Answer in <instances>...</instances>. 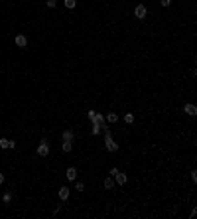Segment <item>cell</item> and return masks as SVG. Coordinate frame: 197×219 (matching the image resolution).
Masks as SVG:
<instances>
[{"label": "cell", "instance_id": "6da1fadb", "mask_svg": "<svg viewBox=\"0 0 197 219\" xmlns=\"http://www.w3.org/2000/svg\"><path fill=\"white\" fill-rule=\"evenodd\" d=\"M47 154H49V142H47V140H41V142H40V146H38V156L45 158Z\"/></svg>", "mask_w": 197, "mask_h": 219}, {"label": "cell", "instance_id": "7a4b0ae2", "mask_svg": "<svg viewBox=\"0 0 197 219\" xmlns=\"http://www.w3.org/2000/svg\"><path fill=\"white\" fill-rule=\"evenodd\" d=\"M105 144H106V150H109V152H116V150H118V144L113 140V136H105Z\"/></svg>", "mask_w": 197, "mask_h": 219}, {"label": "cell", "instance_id": "3957f363", "mask_svg": "<svg viewBox=\"0 0 197 219\" xmlns=\"http://www.w3.org/2000/svg\"><path fill=\"white\" fill-rule=\"evenodd\" d=\"M146 14H148V10H146V6H144V4H138V6L134 8V16H136L138 20L146 18Z\"/></svg>", "mask_w": 197, "mask_h": 219}, {"label": "cell", "instance_id": "277c9868", "mask_svg": "<svg viewBox=\"0 0 197 219\" xmlns=\"http://www.w3.org/2000/svg\"><path fill=\"white\" fill-rule=\"evenodd\" d=\"M183 111L187 113L189 116H195L197 115V107L193 105V103H187V105H183Z\"/></svg>", "mask_w": 197, "mask_h": 219}, {"label": "cell", "instance_id": "5b68a950", "mask_svg": "<svg viewBox=\"0 0 197 219\" xmlns=\"http://www.w3.org/2000/svg\"><path fill=\"white\" fill-rule=\"evenodd\" d=\"M16 46H18V47H26V46H28V38H26L24 34H18V36H16Z\"/></svg>", "mask_w": 197, "mask_h": 219}, {"label": "cell", "instance_id": "8992f818", "mask_svg": "<svg viewBox=\"0 0 197 219\" xmlns=\"http://www.w3.org/2000/svg\"><path fill=\"white\" fill-rule=\"evenodd\" d=\"M95 126H103L105 125V115H101V113H95V119L91 120Z\"/></svg>", "mask_w": 197, "mask_h": 219}, {"label": "cell", "instance_id": "52a82bcc", "mask_svg": "<svg viewBox=\"0 0 197 219\" xmlns=\"http://www.w3.org/2000/svg\"><path fill=\"white\" fill-rule=\"evenodd\" d=\"M67 180H71V182H75V178H77V170H75V166H69L67 168Z\"/></svg>", "mask_w": 197, "mask_h": 219}, {"label": "cell", "instance_id": "ba28073f", "mask_svg": "<svg viewBox=\"0 0 197 219\" xmlns=\"http://www.w3.org/2000/svg\"><path fill=\"white\" fill-rule=\"evenodd\" d=\"M114 178H116V184H120V186H124L126 182H128V176H126V174H122V172H118V174L114 176Z\"/></svg>", "mask_w": 197, "mask_h": 219}, {"label": "cell", "instance_id": "9c48e42d", "mask_svg": "<svg viewBox=\"0 0 197 219\" xmlns=\"http://www.w3.org/2000/svg\"><path fill=\"white\" fill-rule=\"evenodd\" d=\"M61 138H63V142H73V138H75V132H73V130H65Z\"/></svg>", "mask_w": 197, "mask_h": 219}, {"label": "cell", "instance_id": "30bf717a", "mask_svg": "<svg viewBox=\"0 0 197 219\" xmlns=\"http://www.w3.org/2000/svg\"><path fill=\"white\" fill-rule=\"evenodd\" d=\"M103 186H105V190H113V188H114V180H113V178H105Z\"/></svg>", "mask_w": 197, "mask_h": 219}, {"label": "cell", "instance_id": "8fae6325", "mask_svg": "<svg viewBox=\"0 0 197 219\" xmlns=\"http://www.w3.org/2000/svg\"><path fill=\"white\" fill-rule=\"evenodd\" d=\"M67 197H69V188H59V199L65 201Z\"/></svg>", "mask_w": 197, "mask_h": 219}, {"label": "cell", "instance_id": "7c38bea8", "mask_svg": "<svg viewBox=\"0 0 197 219\" xmlns=\"http://www.w3.org/2000/svg\"><path fill=\"white\" fill-rule=\"evenodd\" d=\"M106 120H109V122H116V120H118V115H116V113H109V115H106Z\"/></svg>", "mask_w": 197, "mask_h": 219}, {"label": "cell", "instance_id": "4fadbf2b", "mask_svg": "<svg viewBox=\"0 0 197 219\" xmlns=\"http://www.w3.org/2000/svg\"><path fill=\"white\" fill-rule=\"evenodd\" d=\"M75 4H77V0H65V8H69V10L75 8Z\"/></svg>", "mask_w": 197, "mask_h": 219}, {"label": "cell", "instance_id": "5bb4252c", "mask_svg": "<svg viewBox=\"0 0 197 219\" xmlns=\"http://www.w3.org/2000/svg\"><path fill=\"white\" fill-rule=\"evenodd\" d=\"M0 148H10V140H8V138H0Z\"/></svg>", "mask_w": 197, "mask_h": 219}, {"label": "cell", "instance_id": "9a60e30c", "mask_svg": "<svg viewBox=\"0 0 197 219\" xmlns=\"http://www.w3.org/2000/svg\"><path fill=\"white\" fill-rule=\"evenodd\" d=\"M73 150V144L71 142H63V152H71Z\"/></svg>", "mask_w": 197, "mask_h": 219}, {"label": "cell", "instance_id": "2e32d148", "mask_svg": "<svg viewBox=\"0 0 197 219\" xmlns=\"http://www.w3.org/2000/svg\"><path fill=\"white\" fill-rule=\"evenodd\" d=\"M124 122H128V125H132V122H134V115H130V113H128V115L124 116Z\"/></svg>", "mask_w": 197, "mask_h": 219}, {"label": "cell", "instance_id": "e0dca14e", "mask_svg": "<svg viewBox=\"0 0 197 219\" xmlns=\"http://www.w3.org/2000/svg\"><path fill=\"white\" fill-rule=\"evenodd\" d=\"M75 190H77V191H83V190H85V184H83V182H77V184H75Z\"/></svg>", "mask_w": 197, "mask_h": 219}, {"label": "cell", "instance_id": "ac0fdd59", "mask_svg": "<svg viewBox=\"0 0 197 219\" xmlns=\"http://www.w3.org/2000/svg\"><path fill=\"white\" fill-rule=\"evenodd\" d=\"M118 172H120V170L116 168V166H113V168H110V176H116V174H118Z\"/></svg>", "mask_w": 197, "mask_h": 219}, {"label": "cell", "instance_id": "d6986e66", "mask_svg": "<svg viewBox=\"0 0 197 219\" xmlns=\"http://www.w3.org/2000/svg\"><path fill=\"white\" fill-rule=\"evenodd\" d=\"M191 182H197V170H191Z\"/></svg>", "mask_w": 197, "mask_h": 219}, {"label": "cell", "instance_id": "ffe728a7", "mask_svg": "<svg viewBox=\"0 0 197 219\" xmlns=\"http://www.w3.org/2000/svg\"><path fill=\"white\" fill-rule=\"evenodd\" d=\"M160 4H162V6H166V8H168L169 4H172V0H160Z\"/></svg>", "mask_w": 197, "mask_h": 219}, {"label": "cell", "instance_id": "44dd1931", "mask_svg": "<svg viewBox=\"0 0 197 219\" xmlns=\"http://www.w3.org/2000/svg\"><path fill=\"white\" fill-rule=\"evenodd\" d=\"M55 4H57L55 0H47V6H49V8H55Z\"/></svg>", "mask_w": 197, "mask_h": 219}, {"label": "cell", "instance_id": "7402d4cb", "mask_svg": "<svg viewBox=\"0 0 197 219\" xmlns=\"http://www.w3.org/2000/svg\"><path fill=\"white\" fill-rule=\"evenodd\" d=\"M87 116H89V120H93V119H95V111H89Z\"/></svg>", "mask_w": 197, "mask_h": 219}, {"label": "cell", "instance_id": "603a6c76", "mask_svg": "<svg viewBox=\"0 0 197 219\" xmlns=\"http://www.w3.org/2000/svg\"><path fill=\"white\" fill-rule=\"evenodd\" d=\"M99 132H101V126H95L93 125V134H99Z\"/></svg>", "mask_w": 197, "mask_h": 219}, {"label": "cell", "instance_id": "cb8c5ba5", "mask_svg": "<svg viewBox=\"0 0 197 219\" xmlns=\"http://www.w3.org/2000/svg\"><path fill=\"white\" fill-rule=\"evenodd\" d=\"M12 199V194H4V201H10Z\"/></svg>", "mask_w": 197, "mask_h": 219}, {"label": "cell", "instance_id": "d4e9b609", "mask_svg": "<svg viewBox=\"0 0 197 219\" xmlns=\"http://www.w3.org/2000/svg\"><path fill=\"white\" fill-rule=\"evenodd\" d=\"M4 184V174H0V186Z\"/></svg>", "mask_w": 197, "mask_h": 219}]
</instances>
